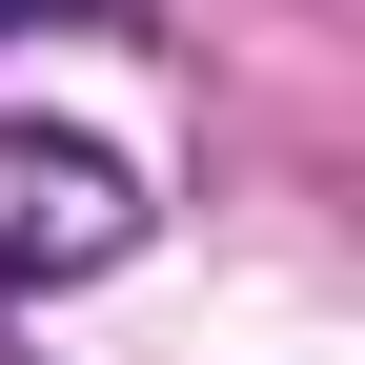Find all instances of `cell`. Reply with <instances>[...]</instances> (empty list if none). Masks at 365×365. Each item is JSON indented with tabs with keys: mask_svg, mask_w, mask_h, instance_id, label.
<instances>
[{
	"mask_svg": "<svg viewBox=\"0 0 365 365\" xmlns=\"http://www.w3.org/2000/svg\"><path fill=\"white\" fill-rule=\"evenodd\" d=\"M21 21H41V0H0V41H21Z\"/></svg>",
	"mask_w": 365,
	"mask_h": 365,
	"instance_id": "6da1fadb",
	"label": "cell"
}]
</instances>
